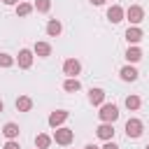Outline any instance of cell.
I'll use <instances>...</instances> for the list:
<instances>
[{
  "mask_svg": "<svg viewBox=\"0 0 149 149\" xmlns=\"http://www.w3.org/2000/svg\"><path fill=\"white\" fill-rule=\"evenodd\" d=\"M98 116H100V121H102V123H114V121L119 119V107H116L114 102H102V105H100Z\"/></svg>",
  "mask_w": 149,
  "mask_h": 149,
  "instance_id": "6da1fadb",
  "label": "cell"
},
{
  "mask_svg": "<svg viewBox=\"0 0 149 149\" xmlns=\"http://www.w3.org/2000/svg\"><path fill=\"white\" fill-rule=\"evenodd\" d=\"M54 140H56V144H63V147H68L72 140H74V130H70V128H56V133H54Z\"/></svg>",
  "mask_w": 149,
  "mask_h": 149,
  "instance_id": "7a4b0ae2",
  "label": "cell"
},
{
  "mask_svg": "<svg viewBox=\"0 0 149 149\" xmlns=\"http://www.w3.org/2000/svg\"><path fill=\"white\" fill-rule=\"evenodd\" d=\"M126 19L130 21V26H137V23H142V19H144V9H142L140 5H130V7L126 9Z\"/></svg>",
  "mask_w": 149,
  "mask_h": 149,
  "instance_id": "3957f363",
  "label": "cell"
},
{
  "mask_svg": "<svg viewBox=\"0 0 149 149\" xmlns=\"http://www.w3.org/2000/svg\"><path fill=\"white\" fill-rule=\"evenodd\" d=\"M68 116H70V112H65V109H56V112L49 114V126H51V128H61V126L68 121Z\"/></svg>",
  "mask_w": 149,
  "mask_h": 149,
  "instance_id": "277c9868",
  "label": "cell"
},
{
  "mask_svg": "<svg viewBox=\"0 0 149 149\" xmlns=\"http://www.w3.org/2000/svg\"><path fill=\"white\" fill-rule=\"evenodd\" d=\"M142 128H144V126H142L140 119H128V121H126V135L133 137V140L142 135Z\"/></svg>",
  "mask_w": 149,
  "mask_h": 149,
  "instance_id": "5b68a950",
  "label": "cell"
},
{
  "mask_svg": "<svg viewBox=\"0 0 149 149\" xmlns=\"http://www.w3.org/2000/svg\"><path fill=\"white\" fill-rule=\"evenodd\" d=\"M63 72H65L68 77H77V74L81 72V63H79L77 58H68V61L63 63Z\"/></svg>",
  "mask_w": 149,
  "mask_h": 149,
  "instance_id": "8992f818",
  "label": "cell"
},
{
  "mask_svg": "<svg viewBox=\"0 0 149 149\" xmlns=\"http://www.w3.org/2000/svg\"><path fill=\"white\" fill-rule=\"evenodd\" d=\"M142 37H144V33H142L140 26H130V28L126 30V40H128V44H133V47H135Z\"/></svg>",
  "mask_w": 149,
  "mask_h": 149,
  "instance_id": "52a82bcc",
  "label": "cell"
},
{
  "mask_svg": "<svg viewBox=\"0 0 149 149\" xmlns=\"http://www.w3.org/2000/svg\"><path fill=\"white\" fill-rule=\"evenodd\" d=\"M16 63H19V68L28 70V68L33 65V51H30V49H21L19 56H16Z\"/></svg>",
  "mask_w": 149,
  "mask_h": 149,
  "instance_id": "ba28073f",
  "label": "cell"
},
{
  "mask_svg": "<svg viewBox=\"0 0 149 149\" xmlns=\"http://www.w3.org/2000/svg\"><path fill=\"white\" fill-rule=\"evenodd\" d=\"M95 135H98L100 140L109 142V140L114 137V126H112V123H100V126L95 128Z\"/></svg>",
  "mask_w": 149,
  "mask_h": 149,
  "instance_id": "9c48e42d",
  "label": "cell"
},
{
  "mask_svg": "<svg viewBox=\"0 0 149 149\" xmlns=\"http://www.w3.org/2000/svg\"><path fill=\"white\" fill-rule=\"evenodd\" d=\"M123 16H126V12H123L119 5H112V7L107 9V19H109L112 23H119V21H123Z\"/></svg>",
  "mask_w": 149,
  "mask_h": 149,
  "instance_id": "30bf717a",
  "label": "cell"
},
{
  "mask_svg": "<svg viewBox=\"0 0 149 149\" xmlns=\"http://www.w3.org/2000/svg\"><path fill=\"white\" fill-rule=\"evenodd\" d=\"M33 54H37L40 58H47V56H51V44L49 42H35Z\"/></svg>",
  "mask_w": 149,
  "mask_h": 149,
  "instance_id": "8fae6325",
  "label": "cell"
},
{
  "mask_svg": "<svg viewBox=\"0 0 149 149\" xmlns=\"http://www.w3.org/2000/svg\"><path fill=\"white\" fill-rule=\"evenodd\" d=\"M2 135H5L7 140H16V137H19V123L7 121V123H5V128H2Z\"/></svg>",
  "mask_w": 149,
  "mask_h": 149,
  "instance_id": "7c38bea8",
  "label": "cell"
},
{
  "mask_svg": "<svg viewBox=\"0 0 149 149\" xmlns=\"http://www.w3.org/2000/svg\"><path fill=\"white\" fill-rule=\"evenodd\" d=\"M61 30H63L61 21H58V19H49V23H47V35H49V37H58Z\"/></svg>",
  "mask_w": 149,
  "mask_h": 149,
  "instance_id": "4fadbf2b",
  "label": "cell"
},
{
  "mask_svg": "<svg viewBox=\"0 0 149 149\" xmlns=\"http://www.w3.org/2000/svg\"><path fill=\"white\" fill-rule=\"evenodd\" d=\"M119 74H121V79H123V81H135V79H137V70H135L133 65H123Z\"/></svg>",
  "mask_w": 149,
  "mask_h": 149,
  "instance_id": "5bb4252c",
  "label": "cell"
},
{
  "mask_svg": "<svg viewBox=\"0 0 149 149\" xmlns=\"http://www.w3.org/2000/svg\"><path fill=\"white\" fill-rule=\"evenodd\" d=\"M88 100H91V105H102L105 102V91L102 88H91L88 91Z\"/></svg>",
  "mask_w": 149,
  "mask_h": 149,
  "instance_id": "9a60e30c",
  "label": "cell"
},
{
  "mask_svg": "<svg viewBox=\"0 0 149 149\" xmlns=\"http://www.w3.org/2000/svg\"><path fill=\"white\" fill-rule=\"evenodd\" d=\"M63 88H65L68 93H77V91L81 88V81H79L77 77H68V79H65V84H63Z\"/></svg>",
  "mask_w": 149,
  "mask_h": 149,
  "instance_id": "2e32d148",
  "label": "cell"
},
{
  "mask_svg": "<svg viewBox=\"0 0 149 149\" xmlns=\"http://www.w3.org/2000/svg\"><path fill=\"white\" fill-rule=\"evenodd\" d=\"M16 109H19V112H30V109H33V100H30L28 95H19V98H16Z\"/></svg>",
  "mask_w": 149,
  "mask_h": 149,
  "instance_id": "e0dca14e",
  "label": "cell"
},
{
  "mask_svg": "<svg viewBox=\"0 0 149 149\" xmlns=\"http://www.w3.org/2000/svg\"><path fill=\"white\" fill-rule=\"evenodd\" d=\"M126 58H128V63H137V61L142 58V49H140V47H128Z\"/></svg>",
  "mask_w": 149,
  "mask_h": 149,
  "instance_id": "ac0fdd59",
  "label": "cell"
},
{
  "mask_svg": "<svg viewBox=\"0 0 149 149\" xmlns=\"http://www.w3.org/2000/svg\"><path fill=\"white\" fill-rule=\"evenodd\" d=\"M51 144V137L47 135V133H40L37 137H35V149H47Z\"/></svg>",
  "mask_w": 149,
  "mask_h": 149,
  "instance_id": "d6986e66",
  "label": "cell"
},
{
  "mask_svg": "<svg viewBox=\"0 0 149 149\" xmlns=\"http://www.w3.org/2000/svg\"><path fill=\"white\" fill-rule=\"evenodd\" d=\"M33 9H35V7H33L30 2H19V5H16V16H28Z\"/></svg>",
  "mask_w": 149,
  "mask_h": 149,
  "instance_id": "ffe728a7",
  "label": "cell"
},
{
  "mask_svg": "<svg viewBox=\"0 0 149 149\" xmlns=\"http://www.w3.org/2000/svg\"><path fill=\"white\" fill-rule=\"evenodd\" d=\"M140 105H142V100H140V95H128V98H126V107H128L130 112H135V109H140Z\"/></svg>",
  "mask_w": 149,
  "mask_h": 149,
  "instance_id": "44dd1931",
  "label": "cell"
},
{
  "mask_svg": "<svg viewBox=\"0 0 149 149\" xmlns=\"http://www.w3.org/2000/svg\"><path fill=\"white\" fill-rule=\"evenodd\" d=\"M40 14H47L49 9H51V0H35V5H33Z\"/></svg>",
  "mask_w": 149,
  "mask_h": 149,
  "instance_id": "7402d4cb",
  "label": "cell"
},
{
  "mask_svg": "<svg viewBox=\"0 0 149 149\" xmlns=\"http://www.w3.org/2000/svg\"><path fill=\"white\" fill-rule=\"evenodd\" d=\"M14 65V58L9 54H0V68H12Z\"/></svg>",
  "mask_w": 149,
  "mask_h": 149,
  "instance_id": "603a6c76",
  "label": "cell"
},
{
  "mask_svg": "<svg viewBox=\"0 0 149 149\" xmlns=\"http://www.w3.org/2000/svg\"><path fill=\"white\" fill-rule=\"evenodd\" d=\"M2 149H21V147H19V142H16V140H7Z\"/></svg>",
  "mask_w": 149,
  "mask_h": 149,
  "instance_id": "cb8c5ba5",
  "label": "cell"
},
{
  "mask_svg": "<svg viewBox=\"0 0 149 149\" xmlns=\"http://www.w3.org/2000/svg\"><path fill=\"white\" fill-rule=\"evenodd\" d=\"M102 149H119V147H116V144L109 140V142H105V147H102Z\"/></svg>",
  "mask_w": 149,
  "mask_h": 149,
  "instance_id": "d4e9b609",
  "label": "cell"
},
{
  "mask_svg": "<svg viewBox=\"0 0 149 149\" xmlns=\"http://www.w3.org/2000/svg\"><path fill=\"white\" fill-rule=\"evenodd\" d=\"M5 5H19V0H2Z\"/></svg>",
  "mask_w": 149,
  "mask_h": 149,
  "instance_id": "484cf974",
  "label": "cell"
},
{
  "mask_svg": "<svg viewBox=\"0 0 149 149\" xmlns=\"http://www.w3.org/2000/svg\"><path fill=\"white\" fill-rule=\"evenodd\" d=\"M84 149H100V147H95V144H86Z\"/></svg>",
  "mask_w": 149,
  "mask_h": 149,
  "instance_id": "4316f807",
  "label": "cell"
},
{
  "mask_svg": "<svg viewBox=\"0 0 149 149\" xmlns=\"http://www.w3.org/2000/svg\"><path fill=\"white\" fill-rule=\"evenodd\" d=\"M93 5H105V0H91Z\"/></svg>",
  "mask_w": 149,
  "mask_h": 149,
  "instance_id": "83f0119b",
  "label": "cell"
},
{
  "mask_svg": "<svg viewBox=\"0 0 149 149\" xmlns=\"http://www.w3.org/2000/svg\"><path fill=\"white\" fill-rule=\"evenodd\" d=\"M2 109H5V105H2V100H0V114H2Z\"/></svg>",
  "mask_w": 149,
  "mask_h": 149,
  "instance_id": "f1b7e54d",
  "label": "cell"
},
{
  "mask_svg": "<svg viewBox=\"0 0 149 149\" xmlns=\"http://www.w3.org/2000/svg\"><path fill=\"white\" fill-rule=\"evenodd\" d=\"M144 149H149V144H147V147H144Z\"/></svg>",
  "mask_w": 149,
  "mask_h": 149,
  "instance_id": "f546056e",
  "label": "cell"
}]
</instances>
